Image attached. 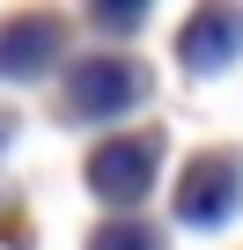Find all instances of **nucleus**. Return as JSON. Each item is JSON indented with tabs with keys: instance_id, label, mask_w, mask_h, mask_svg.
Here are the masks:
<instances>
[{
	"instance_id": "1",
	"label": "nucleus",
	"mask_w": 243,
	"mask_h": 250,
	"mask_svg": "<svg viewBox=\"0 0 243 250\" xmlns=\"http://www.w3.org/2000/svg\"><path fill=\"white\" fill-rule=\"evenodd\" d=\"M140 96H148V74L133 59H110V52L74 59V74H66V110L74 118H118V110H133Z\"/></svg>"
},
{
	"instance_id": "2",
	"label": "nucleus",
	"mask_w": 243,
	"mask_h": 250,
	"mask_svg": "<svg viewBox=\"0 0 243 250\" xmlns=\"http://www.w3.org/2000/svg\"><path fill=\"white\" fill-rule=\"evenodd\" d=\"M236 206H243V162H236L228 147L192 155V169H184V184H177V221H192V228H221Z\"/></svg>"
},
{
	"instance_id": "3",
	"label": "nucleus",
	"mask_w": 243,
	"mask_h": 250,
	"mask_svg": "<svg viewBox=\"0 0 243 250\" xmlns=\"http://www.w3.org/2000/svg\"><path fill=\"white\" fill-rule=\"evenodd\" d=\"M155 155H162L155 133H118V140H103V147L88 155V191L110 199V206H133V199L155 184Z\"/></svg>"
},
{
	"instance_id": "4",
	"label": "nucleus",
	"mask_w": 243,
	"mask_h": 250,
	"mask_svg": "<svg viewBox=\"0 0 243 250\" xmlns=\"http://www.w3.org/2000/svg\"><path fill=\"white\" fill-rule=\"evenodd\" d=\"M236 52H243V8H199V15L177 30V59H184L192 74H221Z\"/></svg>"
},
{
	"instance_id": "5",
	"label": "nucleus",
	"mask_w": 243,
	"mask_h": 250,
	"mask_svg": "<svg viewBox=\"0 0 243 250\" xmlns=\"http://www.w3.org/2000/svg\"><path fill=\"white\" fill-rule=\"evenodd\" d=\"M66 30L59 15H15V22H0V74H44V59H59Z\"/></svg>"
},
{
	"instance_id": "6",
	"label": "nucleus",
	"mask_w": 243,
	"mask_h": 250,
	"mask_svg": "<svg viewBox=\"0 0 243 250\" xmlns=\"http://www.w3.org/2000/svg\"><path fill=\"white\" fill-rule=\"evenodd\" d=\"M88 250H162V235L140 228V221H103V228L88 235Z\"/></svg>"
}]
</instances>
